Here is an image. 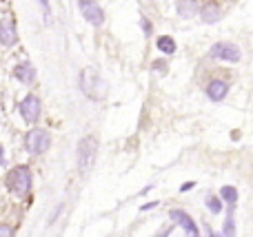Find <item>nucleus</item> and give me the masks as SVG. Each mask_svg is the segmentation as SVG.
I'll return each mask as SVG.
<instances>
[{"label": "nucleus", "mask_w": 253, "mask_h": 237, "mask_svg": "<svg viewBox=\"0 0 253 237\" xmlns=\"http://www.w3.org/2000/svg\"><path fill=\"white\" fill-rule=\"evenodd\" d=\"M78 9L89 25H93V27L105 25V11H102V7L96 0H78Z\"/></svg>", "instance_id": "obj_6"}, {"label": "nucleus", "mask_w": 253, "mask_h": 237, "mask_svg": "<svg viewBox=\"0 0 253 237\" xmlns=\"http://www.w3.org/2000/svg\"><path fill=\"white\" fill-rule=\"evenodd\" d=\"M207 237H222V235H220V233H211V231H209V235H207Z\"/></svg>", "instance_id": "obj_22"}, {"label": "nucleus", "mask_w": 253, "mask_h": 237, "mask_svg": "<svg viewBox=\"0 0 253 237\" xmlns=\"http://www.w3.org/2000/svg\"><path fill=\"white\" fill-rule=\"evenodd\" d=\"M2 164H4V149L0 146V167H2Z\"/></svg>", "instance_id": "obj_21"}, {"label": "nucleus", "mask_w": 253, "mask_h": 237, "mask_svg": "<svg viewBox=\"0 0 253 237\" xmlns=\"http://www.w3.org/2000/svg\"><path fill=\"white\" fill-rule=\"evenodd\" d=\"M18 111H20L22 120L27 124H34L40 118V113H42V102H40V98L36 93H29V96H25L18 102Z\"/></svg>", "instance_id": "obj_5"}, {"label": "nucleus", "mask_w": 253, "mask_h": 237, "mask_svg": "<svg viewBox=\"0 0 253 237\" xmlns=\"http://www.w3.org/2000/svg\"><path fill=\"white\" fill-rule=\"evenodd\" d=\"M198 16H200V20L205 25H215L222 18V9H220L218 2H205L200 7V11H198Z\"/></svg>", "instance_id": "obj_10"}, {"label": "nucleus", "mask_w": 253, "mask_h": 237, "mask_svg": "<svg viewBox=\"0 0 253 237\" xmlns=\"http://www.w3.org/2000/svg\"><path fill=\"white\" fill-rule=\"evenodd\" d=\"M0 237H13V229L9 224H0Z\"/></svg>", "instance_id": "obj_19"}, {"label": "nucleus", "mask_w": 253, "mask_h": 237, "mask_svg": "<svg viewBox=\"0 0 253 237\" xmlns=\"http://www.w3.org/2000/svg\"><path fill=\"white\" fill-rule=\"evenodd\" d=\"M240 49L233 42H218L209 49V58L213 60H224V62H238L240 60Z\"/></svg>", "instance_id": "obj_7"}, {"label": "nucleus", "mask_w": 253, "mask_h": 237, "mask_svg": "<svg viewBox=\"0 0 253 237\" xmlns=\"http://www.w3.org/2000/svg\"><path fill=\"white\" fill-rule=\"evenodd\" d=\"M31 182H34V177H31L29 167H25V164L11 169V171H9V175H7V186H9V191H11L16 198H25V195L29 193V191H31Z\"/></svg>", "instance_id": "obj_1"}, {"label": "nucleus", "mask_w": 253, "mask_h": 237, "mask_svg": "<svg viewBox=\"0 0 253 237\" xmlns=\"http://www.w3.org/2000/svg\"><path fill=\"white\" fill-rule=\"evenodd\" d=\"M220 195H222V200L229 204V206H236V202H238V189H233V186H222V189H220Z\"/></svg>", "instance_id": "obj_15"}, {"label": "nucleus", "mask_w": 253, "mask_h": 237, "mask_svg": "<svg viewBox=\"0 0 253 237\" xmlns=\"http://www.w3.org/2000/svg\"><path fill=\"white\" fill-rule=\"evenodd\" d=\"M25 146L31 155H42L44 151L51 146V135H49V131L42 127L29 129L25 135Z\"/></svg>", "instance_id": "obj_3"}, {"label": "nucleus", "mask_w": 253, "mask_h": 237, "mask_svg": "<svg viewBox=\"0 0 253 237\" xmlns=\"http://www.w3.org/2000/svg\"><path fill=\"white\" fill-rule=\"evenodd\" d=\"M205 93H207V98H209V100H213V102L224 100V98H227V93H229V82H224V80H220V78L211 80V82L207 84Z\"/></svg>", "instance_id": "obj_11"}, {"label": "nucleus", "mask_w": 253, "mask_h": 237, "mask_svg": "<svg viewBox=\"0 0 253 237\" xmlns=\"http://www.w3.org/2000/svg\"><path fill=\"white\" fill-rule=\"evenodd\" d=\"M78 87H80V91H83L87 98H100L105 84H102L100 73H98L96 69H91V67H87V69L80 71Z\"/></svg>", "instance_id": "obj_2"}, {"label": "nucleus", "mask_w": 253, "mask_h": 237, "mask_svg": "<svg viewBox=\"0 0 253 237\" xmlns=\"http://www.w3.org/2000/svg\"><path fill=\"white\" fill-rule=\"evenodd\" d=\"M140 22H142V29H144V34H151V25H149V20H147V18H142V20H140Z\"/></svg>", "instance_id": "obj_20"}, {"label": "nucleus", "mask_w": 253, "mask_h": 237, "mask_svg": "<svg viewBox=\"0 0 253 237\" xmlns=\"http://www.w3.org/2000/svg\"><path fill=\"white\" fill-rule=\"evenodd\" d=\"M13 78L22 84H34L36 82V67L29 60H22L13 67Z\"/></svg>", "instance_id": "obj_9"}, {"label": "nucleus", "mask_w": 253, "mask_h": 237, "mask_svg": "<svg viewBox=\"0 0 253 237\" xmlns=\"http://www.w3.org/2000/svg\"><path fill=\"white\" fill-rule=\"evenodd\" d=\"M0 44L2 47H13L18 44V27L13 18H0Z\"/></svg>", "instance_id": "obj_8"}, {"label": "nucleus", "mask_w": 253, "mask_h": 237, "mask_svg": "<svg viewBox=\"0 0 253 237\" xmlns=\"http://www.w3.org/2000/svg\"><path fill=\"white\" fill-rule=\"evenodd\" d=\"M207 208H209L211 213H215V215H218V213L222 211V202H220L218 198H209V200H207Z\"/></svg>", "instance_id": "obj_18"}, {"label": "nucleus", "mask_w": 253, "mask_h": 237, "mask_svg": "<svg viewBox=\"0 0 253 237\" xmlns=\"http://www.w3.org/2000/svg\"><path fill=\"white\" fill-rule=\"evenodd\" d=\"M96 153H98V142L93 135H87L80 140L78 144V169L83 173H87L91 169L93 160H96Z\"/></svg>", "instance_id": "obj_4"}, {"label": "nucleus", "mask_w": 253, "mask_h": 237, "mask_svg": "<svg viewBox=\"0 0 253 237\" xmlns=\"http://www.w3.org/2000/svg\"><path fill=\"white\" fill-rule=\"evenodd\" d=\"M175 9H178V16L180 18H187V20H189V18H193L198 11H200V7L196 4V0H178V7H175Z\"/></svg>", "instance_id": "obj_13"}, {"label": "nucleus", "mask_w": 253, "mask_h": 237, "mask_svg": "<svg viewBox=\"0 0 253 237\" xmlns=\"http://www.w3.org/2000/svg\"><path fill=\"white\" fill-rule=\"evenodd\" d=\"M40 9H42V16H44V25H53V13H51V4L49 0H38Z\"/></svg>", "instance_id": "obj_16"}, {"label": "nucleus", "mask_w": 253, "mask_h": 237, "mask_svg": "<svg viewBox=\"0 0 253 237\" xmlns=\"http://www.w3.org/2000/svg\"><path fill=\"white\" fill-rule=\"evenodd\" d=\"M169 215L173 217V220L178 222V224L182 226L184 231H187V235H189V237H200V235H198V226H196V222H193L184 211H178V208H173V211H171Z\"/></svg>", "instance_id": "obj_12"}, {"label": "nucleus", "mask_w": 253, "mask_h": 237, "mask_svg": "<svg viewBox=\"0 0 253 237\" xmlns=\"http://www.w3.org/2000/svg\"><path fill=\"white\" fill-rule=\"evenodd\" d=\"M224 237H236V226H233V211H229L227 222H224Z\"/></svg>", "instance_id": "obj_17"}, {"label": "nucleus", "mask_w": 253, "mask_h": 237, "mask_svg": "<svg viewBox=\"0 0 253 237\" xmlns=\"http://www.w3.org/2000/svg\"><path fill=\"white\" fill-rule=\"evenodd\" d=\"M156 47L160 49L165 56H173V53L178 51V47H175V40L171 38V35H160V38L156 40Z\"/></svg>", "instance_id": "obj_14"}]
</instances>
